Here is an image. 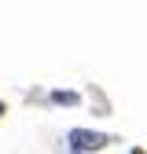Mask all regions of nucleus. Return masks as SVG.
I'll return each instance as SVG.
<instances>
[{
  "label": "nucleus",
  "instance_id": "obj_1",
  "mask_svg": "<svg viewBox=\"0 0 147 154\" xmlns=\"http://www.w3.org/2000/svg\"><path fill=\"white\" fill-rule=\"evenodd\" d=\"M107 143H110V136L92 132V128H70L66 132V147L70 150H103Z\"/></svg>",
  "mask_w": 147,
  "mask_h": 154
},
{
  "label": "nucleus",
  "instance_id": "obj_2",
  "mask_svg": "<svg viewBox=\"0 0 147 154\" xmlns=\"http://www.w3.org/2000/svg\"><path fill=\"white\" fill-rule=\"evenodd\" d=\"M48 99H52L55 106H77V103H81V95H77V92H52Z\"/></svg>",
  "mask_w": 147,
  "mask_h": 154
},
{
  "label": "nucleus",
  "instance_id": "obj_3",
  "mask_svg": "<svg viewBox=\"0 0 147 154\" xmlns=\"http://www.w3.org/2000/svg\"><path fill=\"white\" fill-rule=\"evenodd\" d=\"M0 118H4V103H0Z\"/></svg>",
  "mask_w": 147,
  "mask_h": 154
}]
</instances>
